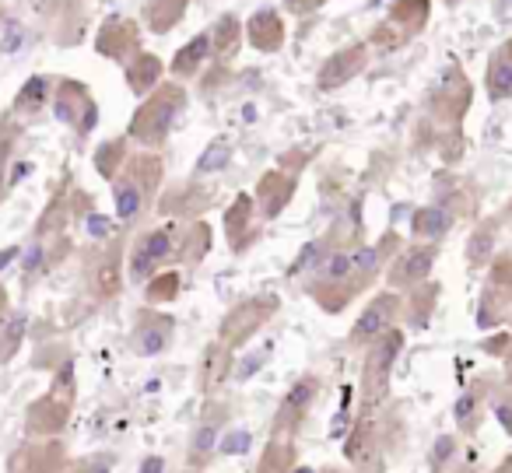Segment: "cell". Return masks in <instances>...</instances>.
I'll use <instances>...</instances> for the list:
<instances>
[{"instance_id": "6da1fadb", "label": "cell", "mask_w": 512, "mask_h": 473, "mask_svg": "<svg viewBox=\"0 0 512 473\" xmlns=\"http://www.w3.org/2000/svg\"><path fill=\"white\" fill-rule=\"evenodd\" d=\"M407 351V330L404 326H390L379 333L369 347L362 351V372H358V417L376 421V414L386 407L393 389V372L397 361Z\"/></svg>"}, {"instance_id": "603a6c76", "label": "cell", "mask_w": 512, "mask_h": 473, "mask_svg": "<svg viewBox=\"0 0 512 473\" xmlns=\"http://www.w3.org/2000/svg\"><path fill=\"white\" fill-rule=\"evenodd\" d=\"M109 197H113V218L123 232H134L137 225L144 221V214L155 211V204L148 200V193L137 186V179L130 176L127 169L116 176V183L109 186Z\"/></svg>"}, {"instance_id": "f6af8a7d", "label": "cell", "mask_w": 512, "mask_h": 473, "mask_svg": "<svg viewBox=\"0 0 512 473\" xmlns=\"http://www.w3.org/2000/svg\"><path fill=\"white\" fill-rule=\"evenodd\" d=\"M460 456V435L456 431H442L435 435L432 449H428V473H446Z\"/></svg>"}, {"instance_id": "83f0119b", "label": "cell", "mask_w": 512, "mask_h": 473, "mask_svg": "<svg viewBox=\"0 0 512 473\" xmlns=\"http://www.w3.org/2000/svg\"><path fill=\"white\" fill-rule=\"evenodd\" d=\"M484 95L491 106L512 102V36L491 50L488 67H484Z\"/></svg>"}, {"instance_id": "9c48e42d", "label": "cell", "mask_w": 512, "mask_h": 473, "mask_svg": "<svg viewBox=\"0 0 512 473\" xmlns=\"http://www.w3.org/2000/svg\"><path fill=\"white\" fill-rule=\"evenodd\" d=\"M85 284L95 302H113V298L123 295V284H127V239L113 235V239H106V246H99L88 256Z\"/></svg>"}, {"instance_id": "7c38bea8", "label": "cell", "mask_w": 512, "mask_h": 473, "mask_svg": "<svg viewBox=\"0 0 512 473\" xmlns=\"http://www.w3.org/2000/svg\"><path fill=\"white\" fill-rule=\"evenodd\" d=\"M439 253H442V246H435V242H407L390 260V267H386V274H383L386 288L397 291V295H407V291H414L418 284L432 281Z\"/></svg>"}, {"instance_id": "681fc988", "label": "cell", "mask_w": 512, "mask_h": 473, "mask_svg": "<svg viewBox=\"0 0 512 473\" xmlns=\"http://www.w3.org/2000/svg\"><path fill=\"white\" fill-rule=\"evenodd\" d=\"M116 459L113 456H81V459H71L67 473H113Z\"/></svg>"}, {"instance_id": "03108f58", "label": "cell", "mask_w": 512, "mask_h": 473, "mask_svg": "<svg viewBox=\"0 0 512 473\" xmlns=\"http://www.w3.org/2000/svg\"><path fill=\"white\" fill-rule=\"evenodd\" d=\"M442 4H449V8H453V4H460V0H442Z\"/></svg>"}, {"instance_id": "6f0895ef", "label": "cell", "mask_w": 512, "mask_h": 473, "mask_svg": "<svg viewBox=\"0 0 512 473\" xmlns=\"http://www.w3.org/2000/svg\"><path fill=\"white\" fill-rule=\"evenodd\" d=\"M11 312V295H8V288L0 284V316H8Z\"/></svg>"}, {"instance_id": "d4e9b609", "label": "cell", "mask_w": 512, "mask_h": 473, "mask_svg": "<svg viewBox=\"0 0 512 473\" xmlns=\"http://www.w3.org/2000/svg\"><path fill=\"white\" fill-rule=\"evenodd\" d=\"M246 43L256 53H281L288 43V25L278 8H260L246 18Z\"/></svg>"}, {"instance_id": "4dcf8cb0", "label": "cell", "mask_w": 512, "mask_h": 473, "mask_svg": "<svg viewBox=\"0 0 512 473\" xmlns=\"http://www.w3.org/2000/svg\"><path fill=\"white\" fill-rule=\"evenodd\" d=\"M165 74H169L165 60L148 50H141L130 64H123V81H127V88L137 95V99H148V95L165 81Z\"/></svg>"}, {"instance_id": "f35d334b", "label": "cell", "mask_w": 512, "mask_h": 473, "mask_svg": "<svg viewBox=\"0 0 512 473\" xmlns=\"http://www.w3.org/2000/svg\"><path fill=\"white\" fill-rule=\"evenodd\" d=\"M130 158V137L127 134H116V137H106V141L99 144V148L92 151V165L95 172H99V179H106L109 186L116 183V176L123 172V165H127Z\"/></svg>"}, {"instance_id": "ab89813d", "label": "cell", "mask_w": 512, "mask_h": 473, "mask_svg": "<svg viewBox=\"0 0 512 473\" xmlns=\"http://www.w3.org/2000/svg\"><path fill=\"white\" fill-rule=\"evenodd\" d=\"M25 340H29V312L11 309L8 316H0V365H11L22 354Z\"/></svg>"}, {"instance_id": "be15d7a7", "label": "cell", "mask_w": 512, "mask_h": 473, "mask_svg": "<svg viewBox=\"0 0 512 473\" xmlns=\"http://www.w3.org/2000/svg\"><path fill=\"white\" fill-rule=\"evenodd\" d=\"M179 473H204V470H193V466H183V470H179Z\"/></svg>"}, {"instance_id": "3957f363", "label": "cell", "mask_w": 512, "mask_h": 473, "mask_svg": "<svg viewBox=\"0 0 512 473\" xmlns=\"http://www.w3.org/2000/svg\"><path fill=\"white\" fill-rule=\"evenodd\" d=\"M176 242H179V221H162V225L137 232L134 242L127 246V281L144 288L158 270H165L176 260Z\"/></svg>"}, {"instance_id": "f546056e", "label": "cell", "mask_w": 512, "mask_h": 473, "mask_svg": "<svg viewBox=\"0 0 512 473\" xmlns=\"http://www.w3.org/2000/svg\"><path fill=\"white\" fill-rule=\"evenodd\" d=\"M439 295H442L439 281H425L414 291H407L404 309H400V319H404L407 333H421L432 326V316H435V309H439Z\"/></svg>"}, {"instance_id": "277c9868", "label": "cell", "mask_w": 512, "mask_h": 473, "mask_svg": "<svg viewBox=\"0 0 512 473\" xmlns=\"http://www.w3.org/2000/svg\"><path fill=\"white\" fill-rule=\"evenodd\" d=\"M470 102H474V85L460 64H449L435 92L428 95V120L442 127V137H463Z\"/></svg>"}, {"instance_id": "7402d4cb", "label": "cell", "mask_w": 512, "mask_h": 473, "mask_svg": "<svg viewBox=\"0 0 512 473\" xmlns=\"http://www.w3.org/2000/svg\"><path fill=\"white\" fill-rule=\"evenodd\" d=\"M235 375V351L228 344H221L218 337L200 351L197 361V389L204 400L221 396V389L228 386V379Z\"/></svg>"}, {"instance_id": "f5cc1de1", "label": "cell", "mask_w": 512, "mask_h": 473, "mask_svg": "<svg viewBox=\"0 0 512 473\" xmlns=\"http://www.w3.org/2000/svg\"><path fill=\"white\" fill-rule=\"evenodd\" d=\"M36 169L32 162H25V158H15V165H11V172H8V193L15 190V186H22L25 183V176Z\"/></svg>"}, {"instance_id": "db71d44e", "label": "cell", "mask_w": 512, "mask_h": 473, "mask_svg": "<svg viewBox=\"0 0 512 473\" xmlns=\"http://www.w3.org/2000/svg\"><path fill=\"white\" fill-rule=\"evenodd\" d=\"M509 340H512V333H498V337L484 340V344H481V351H484V354H495V358H502V354H505V347H509Z\"/></svg>"}, {"instance_id": "836d02e7", "label": "cell", "mask_w": 512, "mask_h": 473, "mask_svg": "<svg viewBox=\"0 0 512 473\" xmlns=\"http://www.w3.org/2000/svg\"><path fill=\"white\" fill-rule=\"evenodd\" d=\"M53 85H57V78H50V74H32V78L15 92V99H11V113H15L22 123L36 120L43 109H50Z\"/></svg>"}, {"instance_id": "5bb4252c", "label": "cell", "mask_w": 512, "mask_h": 473, "mask_svg": "<svg viewBox=\"0 0 512 473\" xmlns=\"http://www.w3.org/2000/svg\"><path fill=\"white\" fill-rule=\"evenodd\" d=\"M400 309H404V295H397V291H390V288L376 291V295L369 298V305L358 312L355 323H351L348 347H355V351H365V347H369L372 340L379 337V333H386L390 326H397Z\"/></svg>"}, {"instance_id": "f907efd6", "label": "cell", "mask_w": 512, "mask_h": 473, "mask_svg": "<svg viewBox=\"0 0 512 473\" xmlns=\"http://www.w3.org/2000/svg\"><path fill=\"white\" fill-rule=\"evenodd\" d=\"M249 442H253V438H249V431H232L228 428L225 435H221V445H218V452L221 456H242V452L249 449Z\"/></svg>"}, {"instance_id": "cb8c5ba5", "label": "cell", "mask_w": 512, "mask_h": 473, "mask_svg": "<svg viewBox=\"0 0 512 473\" xmlns=\"http://www.w3.org/2000/svg\"><path fill=\"white\" fill-rule=\"evenodd\" d=\"M379 424L376 421H365V417H355L351 431L344 435V459L355 473H376L379 470Z\"/></svg>"}, {"instance_id": "b9f144b4", "label": "cell", "mask_w": 512, "mask_h": 473, "mask_svg": "<svg viewBox=\"0 0 512 473\" xmlns=\"http://www.w3.org/2000/svg\"><path fill=\"white\" fill-rule=\"evenodd\" d=\"M235 158V144L228 134H218L207 141V148L197 155V165H193V179H211L218 172H225Z\"/></svg>"}, {"instance_id": "8d00e7d4", "label": "cell", "mask_w": 512, "mask_h": 473, "mask_svg": "<svg viewBox=\"0 0 512 473\" xmlns=\"http://www.w3.org/2000/svg\"><path fill=\"white\" fill-rule=\"evenodd\" d=\"M299 466V445L292 435H271L256 456L253 473H292Z\"/></svg>"}, {"instance_id": "4316f807", "label": "cell", "mask_w": 512, "mask_h": 473, "mask_svg": "<svg viewBox=\"0 0 512 473\" xmlns=\"http://www.w3.org/2000/svg\"><path fill=\"white\" fill-rule=\"evenodd\" d=\"M214 249V228L211 221L197 218V221H186L183 228H179V242H176V267L179 270H193L200 267V263L211 256Z\"/></svg>"}, {"instance_id": "ba28073f", "label": "cell", "mask_w": 512, "mask_h": 473, "mask_svg": "<svg viewBox=\"0 0 512 473\" xmlns=\"http://www.w3.org/2000/svg\"><path fill=\"white\" fill-rule=\"evenodd\" d=\"M509 316H512V253H498L488 263V274H484L474 323L481 333H491L509 323Z\"/></svg>"}, {"instance_id": "94428289", "label": "cell", "mask_w": 512, "mask_h": 473, "mask_svg": "<svg viewBox=\"0 0 512 473\" xmlns=\"http://www.w3.org/2000/svg\"><path fill=\"white\" fill-rule=\"evenodd\" d=\"M292 473H320V470H313V466H306V463H299V466H295V470Z\"/></svg>"}, {"instance_id": "f1b7e54d", "label": "cell", "mask_w": 512, "mask_h": 473, "mask_svg": "<svg viewBox=\"0 0 512 473\" xmlns=\"http://www.w3.org/2000/svg\"><path fill=\"white\" fill-rule=\"evenodd\" d=\"M456 225H460V218H456L449 207L428 200L425 207H418V211L411 214V242H435V246H442V239H446Z\"/></svg>"}, {"instance_id": "5b68a950", "label": "cell", "mask_w": 512, "mask_h": 473, "mask_svg": "<svg viewBox=\"0 0 512 473\" xmlns=\"http://www.w3.org/2000/svg\"><path fill=\"white\" fill-rule=\"evenodd\" d=\"M278 312H281V295H274V291L242 298V302H235L232 309L221 316L218 340L239 354L242 347H246L249 340L256 337V333L264 330L267 323H274V319H278Z\"/></svg>"}, {"instance_id": "60d3db41", "label": "cell", "mask_w": 512, "mask_h": 473, "mask_svg": "<svg viewBox=\"0 0 512 473\" xmlns=\"http://www.w3.org/2000/svg\"><path fill=\"white\" fill-rule=\"evenodd\" d=\"M498 256V221L481 218V225L470 232L467 239V267L470 270H488V263Z\"/></svg>"}, {"instance_id": "8fae6325", "label": "cell", "mask_w": 512, "mask_h": 473, "mask_svg": "<svg viewBox=\"0 0 512 473\" xmlns=\"http://www.w3.org/2000/svg\"><path fill=\"white\" fill-rule=\"evenodd\" d=\"M320 393H323V379L316 372H302L292 386L285 389L281 396L278 410H274V421H271V435H299L302 424L309 421L313 407L320 403Z\"/></svg>"}, {"instance_id": "9f6ffc18", "label": "cell", "mask_w": 512, "mask_h": 473, "mask_svg": "<svg viewBox=\"0 0 512 473\" xmlns=\"http://www.w3.org/2000/svg\"><path fill=\"white\" fill-rule=\"evenodd\" d=\"M498 361H502V386L512 389V340H509V347H505V354Z\"/></svg>"}, {"instance_id": "7a4b0ae2", "label": "cell", "mask_w": 512, "mask_h": 473, "mask_svg": "<svg viewBox=\"0 0 512 473\" xmlns=\"http://www.w3.org/2000/svg\"><path fill=\"white\" fill-rule=\"evenodd\" d=\"M186 102H190V95H186L183 81H162L148 99L137 102L134 116L127 123V137L141 151H162L172 137V127L183 116Z\"/></svg>"}, {"instance_id": "c3c4849f", "label": "cell", "mask_w": 512, "mask_h": 473, "mask_svg": "<svg viewBox=\"0 0 512 473\" xmlns=\"http://www.w3.org/2000/svg\"><path fill=\"white\" fill-rule=\"evenodd\" d=\"M488 414L498 421V428L505 431V435L512 438V389L502 386L491 393V403H488Z\"/></svg>"}, {"instance_id": "816d5d0a", "label": "cell", "mask_w": 512, "mask_h": 473, "mask_svg": "<svg viewBox=\"0 0 512 473\" xmlns=\"http://www.w3.org/2000/svg\"><path fill=\"white\" fill-rule=\"evenodd\" d=\"M330 0H285V11L295 18H306V15H316L320 8H327Z\"/></svg>"}, {"instance_id": "7bdbcfd3", "label": "cell", "mask_w": 512, "mask_h": 473, "mask_svg": "<svg viewBox=\"0 0 512 473\" xmlns=\"http://www.w3.org/2000/svg\"><path fill=\"white\" fill-rule=\"evenodd\" d=\"M179 291H183V270L165 267V270H158L148 284H144V302L155 305V309L158 305H172L179 298Z\"/></svg>"}, {"instance_id": "bcb514c9", "label": "cell", "mask_w": 512, "mask_h": 473, "mask_svg": "<svg viewBox=\"0 0 512 473\" xmlns=\"http://www.w3.org/2000/svg\"><path fill=\"white\" fill-rule=\"evenodd\" d=\"M365 43H369V50H372V53H397L400 46H407L411 39H407L404 32L397 29V25H390V22L383 18V22H379L376 29L369 32V39H365Z\"/></svg>"}, {"instance_id": "91938a15", "label": "cell", "mask_w": 512, "mask_h": 473, "mask_svg": "<svg viewBox=\"0 0 512 473\" xmlns=\"http://www.w3.org/2000/svg\"><path fill=\"white\" fill-rule=\"evenodd\" d=\"M491 473H512V452H509L505 459H498V466H495Z\"/></svg>"}, {"instance_id": "8992f818", "label": "cell", "mask_w": 512, "mask_h": 473, "mask_svg": "<svg viewBox=\"0 0 512 473\" xmlns=\"http://www.w3.org/2000/svg\"><path fill=\"white\" fill-rule=\"evenodd\" d=\"M228 428H232V403L225 396H211V400L200 403V414L190 428V438H186V466L207 470L211 459L218 456L221 435Z\"/></svg>"}, {"instance_id": "e575fe53", "label": "cell", "mask_w": 512, "mask_h": 473, "mask_svg": "<svg viewBox=\"0 0 512 473\" xmlns=\"http://www.w3.org/2000/svg\"><path fill=\"white\" fill-rule=\"evenodd\" d=\"M190 11V0H144L141 8V29L151 36H169Z\"/></svg>"}, {"instance_id": "003e7915", "label": "cell", "mask_w": 512, "mask_h": 473, "mask_svg": "<svg viewBox=\"0 0 512 473\" xmlns=\"http://www.w3.org/2000/svg\"><path fill=\"white\" fill-rule=\"evenodd\" d=\"M0 22H4V4H0Z\"/></svg>"}, {"instance_id": "7dc6e473", "label": "cell", "mask_w": 512, "mask_h": 473, "mask_svg": "<svg viewBox=\"0 0 512 473\" xmlns=\"http://www.w3.org/2000/svg\"><path fill=\"white\" fill-rule=\"evenodd\" d=\"M50 393L60 396V400H67V403L78 400V372H74V358H71V354H64V361H60L57 372H53Z\"/></svg>"}, {"instance_id": "e7e4bbea", "label": "cell", "mask_w": 512, "mask_h": 473, "mask_svg": "<svg viewBox=\"0 0 512 473\" xmlns=\"http://www.w3.org/2000/svg\"><path fill=\"white\" fill-rule=\"evenodd\" d=\"M505 218H512V200H509V204H505Z\"/></svg>"}, {"instance_id": "4fadbf2b", "label": "cell", "mask_w": 512, "mask_h": 473, "mask_svg": "<svg viewBox=\"0 0 512 473\" xmlns=\"http://www.w3.org/2000/svg\"><path fill=\"white\" fill-rule=\"evenodd\" d=\"M130 351L137 358H162L165 351L176 340V319L172 312L155 309V305H144L134 312V323H130Z\"/></svg>"}, {"instance_id": "44dd1931", "label": "cell", "mask_w": 512, "mask_h": 473, "mask_svg": "<svg viewBox=\"0 0 512 473\" xmlns=\"http://www.w3.org/2000/svg\"><path fill=\"white\" fill-rule=\"evenodd\" d=\"M491 379H474L467 389H460V396L453 400V428L460 438H474L481 431L484 417H488V403L495 393Z\"/></svg>"}, {"instance_id": "484cf974", "label": "cell", "mask_w": 512, "mask_h": 473, "mask_svg": "<svg viewBox=\"0 0 512 473\" xmlns=\"http://www.w3.org/2000/svg\"><path fill=\"white\" fill-rule=\"evenodd\" d=\"M435 204H442V207H449V211L456 214L460 221H470V218H477V193H474V186L467 183V179H460L453 169H442L439 176H435Z\"/></svg>"}, {"instance_id": "74e56055", "label": "cell", "mask_w": 512, "mask_h": 473, "mask_svg": "<svg viewBox=\"0 0 512 473\" xmlns=\"http://www.w3.org/2000/svg\"><path fill=\"white\" fill-rule=\"evenodd\" d=\"M428 18H432V0H390L386 11V22L397 25L407 39H418L428 29Z\"/></svg>"}, {"instance_id": "11a10c76", "label": "cell", "mask_w": 512, "mask_h": 473, "mask_svg": "<svg viewBox=\"0 0 512 473\" xmlns=\"http://www.w3.org/2000/svg\"><path fill=\"white\" fill-rule=\"evenodd\" d=\"M137 473H165V456H144L141 466H137Z\"/></svg>"}, {"instance_id": "52a82bcc", "label": "cell", "mask_w": 512, "mask_h": 473, "mask_svg": "<svg viewBox=\"0 0 512 473\" xmlns=\"http://www.w3.org/2000/svg\"><path fill=\"white\" fill-rule=\"evenodd\" d=\"M50 109H53V120L64 123L81 144L99 127V102H95L92 88L78 78H57Z\"/></svg>"}, {"instance_id": "ac0fdd59", "label": "cell", "mask_w": 512, "mask_h": 473, "mask_svg": "<svg viewBox=\"0 0 512 473\" xmlns=\"http://www.w3.org/2000/svg\"><path fill=\"white\" fill-rule=\"evenodd\" d=\"M71 414H74V403L60 400V396H53L46 389L25 410V438H64Z\"/></svg>"}, {"instance_id": "d6a6232c", "label": "cell", "mask_w": 512, "mask_h": 473, "mask_svg": "<svg viewBox=\"0 0 512 473\" xmlns=\"http://www.w3.org/2000/svg\"><path fill=\"white\" fill-rule=\"evenodd\" d=\"M207 64H211V32H197V36L186 39V43L172 53V60L165 67H169V74L176 81H190V78H197Z\"/></svg>"}, {"instance_id": "6125c7cd", "label": "cell", "mask_w": 512, "mask_h": 473, "mask_svg": "<svg viewBox=\"0 0 512 473\" xmlns=\"http://www.w3.org/2000/svg\"><path fill=\"white\" fill-rule=\"evenodd\" d=\"M320 473H351V470H341V466H327V470H320Z\"/></svg>"}, {"instance_id": "30bf717a", "label": "cell", "mask_w": 512, "mask_h": 473, "mask_svg": "<svg viewBox=\"0 0 512 473\" xmlns=\"http://www.w3.org/2000/svg\"><path fill=\"white\" fill-rule=\"evenodd\" d=\"M218 204V186H211L207 179H179L172 186H162L155 200L158 218L165 221H197L204 218L211 207Z\"/></svg>"}, {"instance_id": "680465c9", "label": "cell", "mask_w": 512, "mask_h": 473, "mask_svg": "<svg viewBox=\"0 0 512 473\" xmlns=\"http://www.w3.org/2000/svg\"><path fill=\"white\" fill-rule=\"evenodd\" d=\"M446 473H481V470H477L474 463H453V466H449Z\"/></svg>"}, {"instance_id": "ffe728a7", "label": "cell", "mask_w": 512, "mask_h": 473, "mask_svg": "<svg viewBox=\"0 0 512 473\" xmlns=\"http://www.w3.org/2000/svg\"><path fill=\"white\" fill-rule=\"evenodd\" d=\"M260 211H256V200L253 193H235V200L225 207V239H228V249L235 256H242L256 239H260Z\"/></svg>"}, {"instance_id": "e0dca14e", "label": "cell", "mask_w": 512, "mask_h": 473, "mask_svg": "<svg viewBox=\"0 0 512 473\" xmlns=\"http://www.w3.org/2000/svg\"><path fill=\"white\" fill-rule=\"evenodd\" d=\"M141 22L127 15H109L95 32V53L113 64H130L141 53Z\"/></svg>"}, {"instance_id": "9a60e30c", "label": "cell", "mask_w": 512, "mask_h": 473, "mask_svg": "<svg viewBox=\"0 0 512 473\" xmlns=\"http://www.w3.org/2000/svg\"><path fill=\"white\" fill-rule=\"evenodd\" d=\"M71 452L64 438H25L8 456V473H67Z\"/></svg>"}, {"instance_id": "d6986e66", "label": "cell", "mask_w": 512, "mask_h": 473, "mask_svg": "<svg viewBox=\"0 0 512 473\" xmlns=\"http://www.w3.org/2000/svg\"><path fill=\"white\" fill-rule=\"evenodd\" d=\"M295 193H299V176H295V172L267 169L264 176L256 179V190H253V200H256V211H260V218L278 221L281 214L292 207Z\"/></svg>"}, {"instance_id": "d590c367", "label": "cell", "mask_w": 512, "mask_h": 473, "mask_svg": "<svg viewBox=\"0 0 512 473\" xmlns=\"http://www.w3.org/2000/svg\"><path fill=\"white\" fill-rule=\"evenodd\" d=\"M22 137H25V123L18 120L11 109H4V113H0V204L11 197L8 193V172L18 158V144H22Z\"/></svg>"}, {"instance_id": "2e32d148", "label": "cell", "mask_w": 512, "mask_h": 473, "mask_svg": "<svg viewBox=\"0 0 512 473\" xmlns=\"http://www.w3.org/2000/svg\"><path fill=\"white\" fill-rule=\"evenodd\" d=\"M369 60H372V50H369V43H365V39L341 46V50H334L320 64V71H316V88H320L323 95L341 92L344 85H351V81L362 78L365 67H369Z\"/></svg>"}, {"instance_id": "ee69618b", "label": "cell", "mask_w": 512, "mask_h": 473, "mask_svg": "<svg viewBox=\"0 0 512 473\" xmlns=\"http://www.w3.org/2000/svg\"><path fill=\"white\" fill-rule=\"evenodd\" d=\"M330 249H334V242H330V235H327V232H323L320 239L306 242V246H302V253H299V260H295L292 267H288V277H292V281H302V277H313L316 270H320V263L327 260Z\"/></svg>"}, {"instance_id": "1f68e13d", "label": "cell", "mask_w": 512, "mask_h": 473, "mask_svg": "<svg viewBox=\"0 0 512 473\" xmlns=\"http://www.w3.org/2000/svg\"><path fill=\"white\" fill-rule=\"evenodd\" d=\"M242 43H246V22L239 15H221L218 22L211 25V60L221 67H228L235 57H239Z\"/></svg>"}]
</instances>
